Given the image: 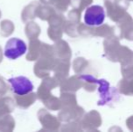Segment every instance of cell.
<instances>
[{"instance_id":"1","label":"cell","mask_w":133,"mask_h":132,"mask_svg":"<svg viewBox=\"0 0 133 132\" xmlns=\"http://www.w3.org/2000/svg\"><path fill=\"white\" fill-rule=\"evenodd\" d=\"M27 51V45L23 40L16 37L9 39L5 45L4 54L9 60H16Z\"/></svg>"},{"instance_id":"2","label":"cell","mask_w":133,"mask_h":132,"mask_svg":"<svg viewBox=\"0 0 133 132\" xmlns=\"http://www.w3.org/2000/svg\"><path fill=\"white\" fill-rule=\"evenodd\" d=\"M105 10L102 5H91L84 13L83 20L88 26H100L105 20Z\"/></svg>"},{"instance_id":"3","label":"cell","mask_w":133,"mask_h":132,"mask_svg":"<svg viewBox=\"0 0 133 132\" xmlns=\"http://www.w3.org/2000/svg\"><path fill=\"white\" fill-rule=\"evenodd\" d=\"M13 92L18 96H25L34 91L33 82L25 76H16L8 79Z\"/></svg>"},{"instance_id":"4","label":"cell","mask_w":133,"mask_h":132,"mask_svg":"<svg viewBox=\"0 0 133 132\" xmlns=\"http://www.w3.org/2000/svg\"><path fill=\"white\" fill-rule=\"evenodd\" d=\"M83 78H88V79L93 81V82L98 83L100 84V89H99V92L101 93V100L98 101V105H105L106 103H108L109 101L111 99L110 97V84L109 82L105 80H96L93 77L91 76H85Z\"/></svg>"}]
</instances>
